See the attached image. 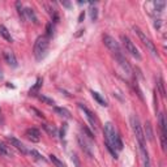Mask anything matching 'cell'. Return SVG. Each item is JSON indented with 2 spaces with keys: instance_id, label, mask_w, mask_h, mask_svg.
I'll return each instance as SVG.
<instances>
[{
  "instance_id": "cell-1",
  "label": "cell",
  "mask_w": 167,
  "mask_h": 167,
  "mask_svg": "<svg viewBox=\"0 0 167 167\" xmlns=\"http://www.w3.org/2000/svg\"><path fill=\"white\" fill-rule=\"evenodd\" d=\"M105 139H106V144L111 145V146L116 150V151H120L123 149V142L120 136L116 133V130L112 125V123H106L105 124Z\"/></svg>"
},
{
  "instance_id": "cell-2",
  "label": "cell",
  "mask_w": 167,
  "mask_h": 167,
  "mask_svg": "<svg viewBox=\"0 0 167 167\" xmlns=\"http://www.w3.org/2000/svg\"><path fill=\"white\" fill-rule=\"evenodd\" d=\"M48 38L46 35H41V37L37 38L34 43V48H33V52H34V56L37 60H42L43 57L46 56L47 54V50H48Z\"/></svg>"
},
{
  "instance_id": "cell-3",
  "label": "cell",
  "mask_w": 167,
  "mask_h": 167,
  "mask_svg": "<svg viewBox=\"0 0 167 167\" xmlns=\"http://www.w3.org/2000/svg\"><path fill=\"white\" fill-rule=\"evenodd\" d=\"M129 121H130V127H132V130H133V133L136 136V139H137V141H139V145L140 146H145V140L146 139H145V136H144L142 125H141L139 118H137L136 115H130Z\"/></svg>"
},
{
  "instance_id": "cell-4",
  "label": "cell",
  "mask_w": 167,
  "mask_h": 167,
  "mask_svg": "<svg viewBox=\"0 0 167 167\" xmlns=\"http://www.w3.org/2000/svg\"><path fill=\"white\" fill-rule=\"evenodd\" d=\"M132 29H133V32H135L137 35H139V38H140V41L144 43V46L150 51V54L153 55V56H158V51H157V48H155V45L146 37V34H145L139 26H133Z\"/></svg>"
},
{
  "instance_id": "cell-5",
  "label": "cell",
  "mask_w": 167,
  "mask_h": 167,
  "mask_svg": "<svg viewBox=\"0 0 167 167\" xmlns=\"http://www.w3.org/2000/svg\"><path fill=\"white\" fill-rule=\"evenodd\" d=\"M103 43L107 46V48L110 50V51L115 55V57H118V56H121L123 52H121V48L119 46V43L115 41V38H112L111 35H108V34H105L103 35Z\"/></svg>"
},
{
  "instance_id": "cell-6",
  "label": "cell",
  "mask_w": 167,
  "mask_h": 167,
  "mask_svg": "<svg viewBox=\"0 0 167 167\" xmlns=\"http://www.w3.org/2000/svg\"><path fill=\"white\" fill-rule=\"evenodd\" d=\"M120 38H121L123 45H124V47H125V50H127V52H129L133 57H136L137 60H141V54L139 52V50H137V47H136L135 43L130 41V38L127 37V35H124V34H123Z\"/></svg>"
},
{
  "instance_id": "cell-7",
  "label": "cell",
  "mask_w": 167,
  "mask_h": 167,
  "mask_svg": "<svg viewBox=\"0 0 167 167\" xmlns=\"http://www.w3.org/2000/svg\"><path fill=\"white\" fill-rule=\"evenodd\" d=\"M7 140H8V141L11 142V145H12V146H14V148H16L17 150H20V151H21V153H22V154H27V153H29L25 145H24L22 142H21L20 140H17L16 137H12V136H7Z\"/></svg>"
},
{
  "instance_id": "cell-8",
  "label": "cell",
  "mask_w": 167,
  "mask_h": 167,
  "mask_svg": "<svg viewBox=\"0 0 167 167\" xmlns=\"http://www.w3.org/2000/svg\"><path fill=\"white\" fill-rule=\"evenodd\" d=\"M78 107L81 108V110L85 112V115H86V118H88V120H89V123H90V125L96 129L97 128V119H96V116H94V114L89 110L88 107H85L82 103H78Z\"/></svg>"
},
{
  "instance_id": "cell-9",
  "label": "cell",
  "mask_w": 167,
  "mask_h": 167,
  "mask_svg": "<svg viewBox=\"0 0 167 167\" xmlns=\"http://www.w3.org/2000/svg\"><path fill=\"white\" fill-rule=\"evenodd\" d=\"M159 127H161V140H162V148L163 150L166 149V119H165V115L163 114H159Z\"/></svg>"
},
{
  "instance_id": "cell-10",
  "label": "cell",
  "mask_w": 167,
  "mask_h": 167,
  "mask_svg": "<svg viewBox=\"0 0 167 167\" xmlns=\"http://www.w3.org/2000/svg\"><path fill=\"white\" fill-rule=\"evenodd\" d=\"M25 136L30 141H33V142H38L41 140V132L37 128H29V129H26Z\"/></svg>"
},
{
  "instance_id": "cell-11",
  "label": "cell",
  "mask_w": 167,
  "mask_h": 167,
  "mask_svg": "<svg viewBox=\"0 0 167 167\" xmlns=\"http://www.w3.org/2000/svg\"><path fill=\"white\" fill-rule=\"evenodd\" d=\"M77 142H78V145H80V148L82 149V151L84 153L88 155V157H93V153H91V148L88 145V142H86V140L84 139L82 136H77Z\"/></svg>"
},
{
  "instance_id": "cell-12",
  "label": "cell",
  "mask_w": 167,
  "mask_h": 167,
  "mask_svg": "<svg viewBox=\"0 0 167 167\" xmlns=\"http://www.w3.org/2000/svg\"><path fill=\"white\" fill-rule=\"evenodd\" d=\"M116 60L119 61L120 67L123 68V71H124L125 73H128V75H132V68H130V65H129V63L127 61V59L124 57V55L118 56V57H116Z\"/></svg>"
},
{
  "instance_id": "cell-13",
  "label": "cell",
  "mask_w": 167,
  "mask_h": 167,
  "mask_svg": "<svg viewBox=\"0 0 167 167\" xmlns=\"http://www.w3.org/2000/svg\"><path fill=\"white\" fill-rule=\"evenodd\" d=\"M142 130H144L145 139H148L149 141H153V139H154V133H153V128H151L150 121H146V123H145V127L142 128Z\"/></svg>"
},
{
  "instance_id": "cell-14",
  "label": "cell",
  "mask_w": 167,
  "mask_h": 167,
  "mask_svg": "<svg viewBox=\"0 0 167 167\" xmlns=\"http://www.w3.org/2000/svg\"><path fill=\"white\" fill-rule=\"evenodd\" d=\"M4 59L11 67H13V68L17 67V59H16V56H14V54L12 51H5L4 52Z\"/></svg>"
},
{
  "instance_id": "cell-15",
  "label": "cell",
  "mask_w": 167,
  "mask_h": 167,
  "mask_svg": "<svg viewBox=\"0 0 167 167\" xmlns=\"http://www.w3.org/2000/svg\"><path fill=\"white\" fill-rule=\"evenodd\" d=\"M24 14H25V20L27 18L29 21H33L34 24L38 22V18H37V16H35V13H34V11L32 8H25L24 9Z\"/></svg>"
},
{
  "instance_id": "cell-16",
  "label": "cell",
  "mask_w": 167,
  "mask_h": 167,
  "mask_svg": "<svg viewBox=\"0 0 167 167\" xmlns=\"http://www.w3.org/2000/svg\"><path fill=\"white\" fill-rule=\"evenodd\" d=\"M140 151H141V155H142V161H144V167H151V163H150V158H149V154L145 146H140Z\"/></svg>"
},
{
  "instance_id": "cell-17",
  "label": "cell",
  "mask_w": 167,
  "mask_h": 167,
  "mask_svg": "<svg viewBox=\"0 0 167 167\" xmlns=\"http://www.w3.org/2000/svg\"><path fill=\"white\" fill-rule=\"evenodd\" d=\"M0 35H2L7 42H13V38H12L11 33L8 32V29H7L4 25H0Z\"/></svg>"
},
{
  "instance_id": "cell-18",
  "label": "cell",
  "mask_w": 167,
  "mask_h": 167,
  "mask_svg": "<svg viewBox=\"0 0 167 167\" xmlns=\"http://www.w3.org/2000/svg\"><path fill=\"white\" fill-rule=\"evenodd\" d=\"M54 110H55V112H56L57 115L63 116V118H65V119H71V112H69L65 107H55Z\"/></svg>"
},
{
  "instance_id": "cell-19",
  "label": "cell",
  "mask_w": 167,
  "mask_h": 167,
  "mask_svg": "<svg viewBox=\"0 0 167 167\" xmlns=\"http://www.w3.org/2000/svg\"><path fill=\"white\" fill-rule=\"evenodd\" d=\"M43 129L51 136V137H56L57 136V128L55 125H51V124H43Z\"/></svg>"
},
{
  "instance_id": "cell-20",
  "label": "cell",
  "mask_w": 167,
  "mask_h": 167,
  "mask_svg": "<svg viewBox=\"0 0 167 167\" xmlns=\"http://www.w3.org/2000/svg\"><path fill=\"white\" fill-rule=\"evenodd\" d=\"M0 154H3L5 157H12V151L9 146H7L4 142H0Z\"/></svg>"
},
{
  "instance_id": "cell-21",
  "label": "cell",
  "mask_w": 167,
  "mask_h": 167,
  "mask_svg": "<svg viewBox=\"0 0 167 167\" xmlns=\"http://www.w3.org/2000/svg\"><path fill=\"white\" fill-rule=\"evenodd\" d=\"M42 84H43V80H42V78H38V80H37V82H35V85L30 89V91H29V94H30V96H35V94L38 93L39 88L42 86Z\"/></svg>"
},
{
  "instance_id": "cell-22",
  "label": "cell",
  "mask_w": 167,
  "mask_h": 167,
  "mask_svg": "<svg viewBox=\"0 0 167 167\" xmlns=\"http://www.w3.org/2000/svg\"><path fill=\"white\" fill-rule=\"evenodd\" d=\"M91 96H93V98L96 99L101 106H105V107L107 106V102H106V101H105L102 97H101V94H99V93H97V91H91Z\"/></svg>"
},
{
  "instance_id": "cell-23",
  "label": "cell",
  "mask_w": 167,
  "mask_h": 167,
  "mask_svg": "<svg viewBox=\"0 0 167 167\" xmlns=\"http://www.w3.org/2000/svg\"><path fill=\"white\" fill-rule=\"evenodd\" d=\"M50 161H51L56 167H65V165L60 161V159L59 158H57L56 155H54V154H51V155H50Z\"/></svg>"
},
{
  "instance_id": "cell-24",
  "label": "cell",
  "mask_w": 167,
  "mask_h": 167,
  "mask_svg": "<svg viewBox=\"0 0 167 167\" xmlns=\"http://www.w3.org/2000/svg\"><path fill=\"white\" fill-rule=\"evenodd\" d=\"M38 98H39V101H42V102L46 103V105H50V106L55 105V101H54L52 98H48V97H46V96H43V94L38 96Z\"/></svg>"
},
{
  "instance_id": "cell-25",
  "label": "cell",
  "mask_w": 167,
  "mask_h": 167,
  "mask_svg": "<svg viewBox=\"0 0 167 167\" xmlns=\"http://www.w3.org/2000/svg\"><path fill=\"white\" fill-rule=\"evenodd\" d=\"M46 32H47V33H46V34H47V35H46L47 38H51L52 35H54V26H52V22H48V24H47Z\"/></svg>"
},
{
  "instance_id": "cell-26",
  "label": "cell",
  "mask_w": 167,
  "mask_h": 167,
  "mask_svg": "<svg viewBox=\"0 0 167 167\" xmlns=\"http://www.w3.org/2000/svg\"><path fill=\"white\" fill-rule=\"evenodd\" d=\"M29 154H30L34 159H37V161H45V158H43L37 150H30V151H29Z\"/></svg>"
},
{
  "instance_id": "cell-27",
  "label": "cell",
  "mask_w": 167,
  "mask_h": 167,
  "mask_svg": "<svg viewBox=\"0 0 167 167\" xmlns=\"http://www.w3.org/2000/svg\"><path fill=\"white\" fill-rule=\"evenodd\" d=\"M153 4H154V8H155L157 12H162V9L165 8V5H166L165 2H154Z\"/></svg>"
},
{
  "instance_id": "cell-28",
  "label": "cell",
  "mask_w": 167,
  "mask_h": 167,
  "mask_svg": "<svg viewBox=\"0 0 167 167\" xmlns=\"http://www.w3.org/2000/svg\"><path fill=\"white\" fill-rule=\"evenodd\" d=\"M158 86H159V90H161V94L165 97L166 96V91H165V84H163L162 77H158Z\"/></svg>"
},
{
  "instance_id": "cell-29",
  "label": "cell",
  "mask_w": 167,
  "mask_h": 167,
  "mask_svg": "<svg viewBox=\"0 0 167 167\" xmlns=\"http://www.w3.org/2000/svg\"><path fill=\"white\" fill-rule=\"evenodd\" d=\"M97 17H98V9L96 8V7H91V8H90V18L93 21H96Z\"/></svg>"
},
{
  "instance_id": "cell-30",
  "label": "cell",
  "mask_w": 167,
  "mask_h": 167,
  "mask_svg": "<svg viewBox=\"0 0 167 167\" xmlns=\"http://www.w3.org/2000/svg\"><path fill=\"white\" fill-rule=\"evenodd\" d=\"M72 161H73V163H75V166L76 167H81V162H80V159H78V157H77V154H72Z\"/></svg>"
},
{
  "instance_id": "cell-31",
  "label": "cell",
  "mask_w": 167,
  "mask_h": 167,
  "mask_svg": "<svg viewBox=\"0 0 167 167\" xmlns=\"http://www.w3.org/2000/svg\"><path fill=\"white\" fill-rule=\"evenodd\" d=\"M82 129H84V132H85L86 135H88V136L90 137V139H94V136H93V133L90 132V130H89L88 128H86V127H82Z\"/></svg>"
},
{
  "instance_id": "cell-32",
  "label": "cell",
  "mask_w": 167,
  "mask_h": 167,
  "mask_svg": "<svg viewBox=\"0 0 167 167\" xmlns=\"http://www.w3.org/2000/svg\"><path fill=\"white\" fill-rule=\"evenodd\" d=\"M32 110H33V111H34L35 114H37V116H38V118H42V119L45 118V116H43V114H42V112H39L38 110H35V108H32Z\"/></svg>"
},
{
  "instance_id": "cell-33",
  "label": "cell",
  "mask_w": 167,
  "mask_h": 167,
  "mask_svg": "<svg viewBox=\"0 0 167 167\" xmlns=\"http://www.w3.org/2000/svg\"><path fill=\"white\" fill-rule=\"evenodd\" d=\"M154 26H155V29H159V27H161V20H155Z\"/></svg>"
},
{
  "instance_id": "cell-34",
  "label": "cell",
  "mask_w": 167,
  "mask_h": 167,
  "mask_svg": "<svg viewBox=\"0 0 167 167\" xmlns=\"http://www.w3.org/2000/svg\"><path fill=\"white\" fill-rule=\"evenodd\" d=\"M84 17H85V13H84V12H81V14H80V17H78V22H82Z\"/></svg>"
},
{
  "instance_id": "cell-35",
  "label": "cell",
  "mask_w": 167,
  "mask_h": 167,
  "mask_svg": "<svg viewBox=\"0 0 167 167\" xmlns=\"http://www.w3.org/2000/svg\"><path fill=\"white\" fill-rule=\"evenodd\" d=\"M4 78V76H3V72H2V69H0V80H3Z\"/></svg>"
}]
</instances>
